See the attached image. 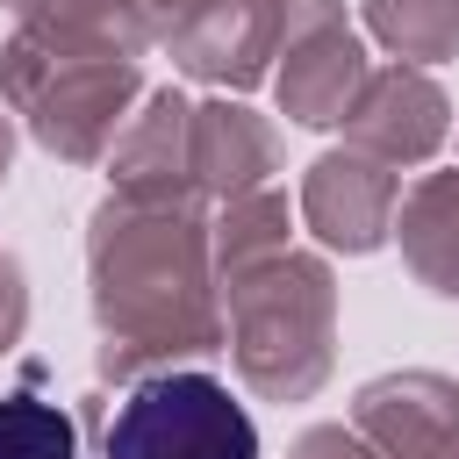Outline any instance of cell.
Returning a JSON list of instances; mask_svg holds the SVG:
<instances>
[{
  "instance_id": "cell-5",
  "label": "cell",
  "mask_w": 459,
  "mask_h": 459,
  "mask_svg": "<svg viewBox=\"0 0 459 459\" xmlns=\"http://www.w3.org/2000/svg\"><path fill=\"white\" fill-rule=\"evenodd\" d=\"M394 201H402V172L366 158V151H323L301 179V222L316 230L323 251H344V258H366L387 244L394 230Z\"/></svg>"
},
{
  "instance_id": "cell-18",
  "label": "cell",
  "mask_w": 459,
  "mask_h": 459,
  "mask_svg": "<svg viewBox=\"0 0 459 459\" xmlns=\"http://www.w3.org/2000/svg\"><path fill=\"white\" fill-rule=\"evenodd\" d=\"M122 7L136 14V29H143L151 43H165V36H172L179 22H194V14L208 7V0H122Z\"/></svg>"
},
{
  "instance_id": "cell-15",
  "label": "cell",
  "mask_w": 459,
  "mask_h": 459,
  "mask_svg": "<svg viewBox=\"0 0 459 459\" xmlns=\"http://www.w3.org/2000/svg\"><path fill=\"white\" fill-rule=\"evenodd\" d=\"M0 459H79V416L43 394L0 402Z\"/></svg>"
},
{
  "instance_id": "cell-19",
  "label": "cell",
  "mask_w": 459,
  "mask_h": 459,
  "mask_svg": "<svg viewBox=\"0 0 459 459\" xmlns=\"http://www.w3.org/2000/svg\"><path fill=\"white\" fill-rule=\"evenodd\" d=\"M280 22H287V43L294 36H316V29H337L344 22V0H273Z\"/></svg>"
},
{
  "instance_id": "cell-10",
  "label": "cell",
  "mask_w": 459,
  "mask_h": 459,
  "mask_svg": "<svg viewBox=\"0 0 459 459\" xmlns=\"http://www.w3.org/2000/svg\"><path fill=\"white\" fill-rule=\"evenodd\" d=\"M287 65L273 72V93H280V115L301 122V129H337L366 86V43L337 22V29H316V36H294L280 50Z\"/></svg>"
},
{
  "instance_id": "cell-2",
  "label": "cell",
  "mask_w": 459,
  "mask_h": 459,
  "mask_svg": "<svg viewBox=\"0 0 459 459\" xmlns=\"http://www.w3.org/2000/svg\"><path fill=\"white\" fill-rule=\"evenodd\" d=\"M151 36L122 0H14V36L0 50V93L29 122V136L93 165L122 136V108L136 100V50Z\"/></svg>"
},
{
  "instance_id": "cell-13",
  "label": "cell",
  "mask_w": 459,
  "mask_h": 459,
  "mask_svg": "<svg viewBox=\"0 0 459 459\" xmlns=\"http://www.w3.org/2000/svg\"><path fill=\"white\" fill-rule=\"evenodd\" d=\"M366 29L394 50V65L459 57V0H366Z\"/></svg>"
},
{
  "instance_id": "cell-7",
  "label": "cell",
  "mask_w": 459,
  "mask_h": 459,
  "mask_svg": "<svg viewBox=\"0 0 459 459\" xmlns=\"http://www.w3.org/2000/svg\"><path fill=\"white\" fill-rule=\"evenodd\" d=\"M445 136H452V100L416 65L366 72V86H359V100L344 115V143L366 151V158H380V165H394V172L402 165H423Z\"/></svg>"
},
{
  "instance_id": "cell-8",
  "label": "cell",
  "mask_w": 459,
  "mask_h": 459,
  "mask_svg": "<svg viewBox=\"0 0 459 459\" xmlns=\"http://www.w3.org/2000/svg\"><path fill=\"white\" fill-rule=\"evenodd\" d=\"M172 65L186 79H208V86H258L273 72V57L287 50V22L273 0H208L194 22H179L172 36Z\"/></svg>"
},
{
  "instance_id": "cell-3",
  "label": "cell",
  "mask_w": 459,
  "mask_h": 459,
  "mask_svg": "<svg viewBox=\"0 0 459 459\" xmlns=\"http://www.w3.org/2000/svg\"><path fill=\"white\" fill-rule=\"evenodd\" d=\"M222 344L265 402H308L337 366V280L316 251H273L222 273Z\"/></svg>"
},
{
  "instance_id": "cell-9",
  "label": "cell",
  "mask_w": 459,
  "mask_h": 459,
  "mask_svg": "<svg viewBox=\"0 0 459 459\" xmlns=\"http://www.w3.org/2000/svg\"><path fill=\"white\" fill-rule=\"evenodd\" d=\"M186 122H194V108H186L172 86L151 93L143 115H129V129H122L115 151H108L115 201H143V208H201L194 158H186Z\"/></svg>"
},
{
  "instance_id": "cell-6",
  "label": "cell",
  "mask_w": 459,
  "mask_h": 459,
  "mask_svg": "<svg viewBox=\"0 0 459 459\" xmlns=\"http://www.w3.org/2000/svg\"><path fill=\"white\" fill-rule=\"evenodd\" d=\"M351 430L380 459H459V380L409 366L351 394Z\"/></svg>"
},
{
  "instance_id": "cell-16",
  "label": "cell",
  "mask_w": 459,
  "mask_h": 459,
  "mask_svg": "<svg viewBox=\"0 0 459 459\" xmlns=\"http://www.w3.org/2000/svg\"><path fill=\"white\" fill-rule=\"evenodd\" d=\"M287 459H380L351 423H316V430H301L294 445H287Z\"/></svg>"
},
{
  "instance_id": "cell-4",
  "label": "cell",
  "mask_w": 459,
  "mask_h": 459,
  "mask_svg": "<svg viewBox=\"0 0 459 459\" xmlns=\"http://www.w3.org/2000/svg\"><path fill=\"white\" fill-rule=\"evenodd\" d=\"M100 459H258V430L222 380L151 373L108 416Z\"/></svg>"
},
{
  "instance_id": "cell-20",
  "label": "cell",
  "mask_w": 459,
  "mask_h": 459,
  "mask_svg": "<svg viewBox=\"0 0 459 459\" xmlns=\"http://www.w3.org/2000/svg\"><path fill=\"white\" fill-rule=\"evenodd\" d=\"M7 158H14V122L0 115V179H7Z\"/></svg>"
},
{
  "instance_id": "cell-1",
  "label": "cell",
  "mask_w": 459,
  "mask_h": 459,
  "mask_svg": "<svg viewBox=\"0 0 459 459\" xmlns=\"http://www.w3.org/2000/svg\"><path fill=\"white\" fill-rule=\"evenodd\" d=\"M201 208H143L100 201L86 265H93V323H100V380H151L172 359L222 351V287L208 273Z\"/></svg>"
},
{
  "instance_id": "cell-12",
  "label": "cell",
  "mask_w": 459,
  "mask_h": 459,
  "mask_svg": "<svg viewBox=\"0 0 459 459\" xmlns=\"http://www.w3.org/2000/svg\"><path fill=\"white\" fill-rule=\"evenodd\" d=\"M387 237H402V258L430 294L459 301V172H423L394 201V230Z\"/></svg>"
},
{
  "instance_id": "cell-11",
  "label": "cell",
  "mask_w": 459,
  "mask_h": 459,
  "mask_svg": "<svg viewBox=\"0 0 459 459\" xmlns=\"http://www.w3.org/2000/svg\"><path fill=\"white\" fill-rule=\"evenodd\" d=\"M186 158H194V186L215 201L258 194L280 172V129L265 115H251L244 100H201L186 122Z\"/></svg>"
},
{
  "instance_id": "cell-14",
  "label": "cell",
  "mask_w": 459,
  "mask_h": 459,
  "mask_svg": "<svg viewBox=\"0 0 459 459\" xmlns=\"http://www.w3.org/2000/svg\"><path fill=\"white\" fill-rule=\"evenodd\" d=\"M208 244H215L222 273H237V265H251V258L287 251V194L258 186V194L222 201V222H208Z\"/></svg>"
},
{
  "instance_id": "cell-17",
  "label": "cell",
  "mask_w": 459,
  "mask_h": 459,
  "mask_svg": "<svg viewBox=\"0 0 459 459\" xmlns=\"http://www.w3.org/2000/svg\"><path fill=\"white\" fill-rule=\"evenodd\" d=\"M22 323H29V287H22V265L0 251V351L22 344Z\"/></svg>"
}]
</instances>
